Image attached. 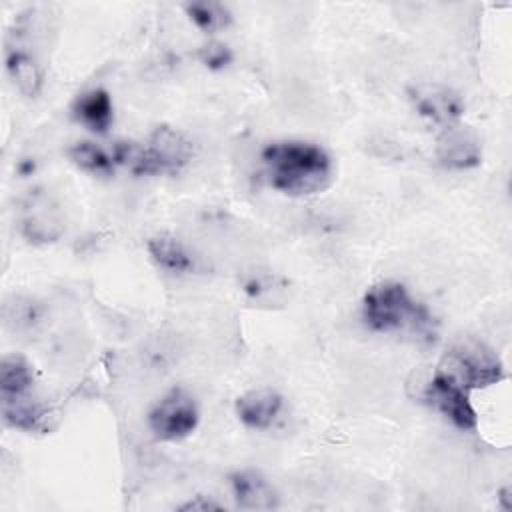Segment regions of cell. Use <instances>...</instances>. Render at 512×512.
I'll return each mask as SVG.
<instances>
[{
  "label": "cell",
  "instance_id": "obj_1",
  "mask_svg": "<svg viewBox=\"0 0 512 512\" xmlns=\"http://www.w3.org/2000/svg\"><path fill=\"white\" fill-rule=\"evenodd\" d=\"M270 186L288 196H310L326 190L334 178L328 152L312 142H274L262 150Z\"/></svg>",
  "mask_w": 512,
  "mask_h": 512
},
{
  "label": "cell",
  "instance_id": "obj_2",
  "mask_svg": "<svg viewBox=\"0 0 512 512\" xmlns=\"http://www.w3.org/2000/svg\"><path fill=\"white\" fill-rule=\"evenodd\" d=\"M362 316L374 332H406L426 342L436 336L434 318L400 282L374 284L364 294Z\"/></svg>",
  "mask_w": 512,
  "mask_h": 512
},
{
  "label": "cell",
  "instance_id": "obj_3",
  "mask_svg": "<svg viewBox=\"0 0 512 512\" xmlns=\"http://www.w3.org/2000/svg\"><path fill=\"white\" fill-rule=\"evenodd\" d=\"M116 164H126L136 176L176 174L192 158V142L172 126H158L146 144L116 142L112 148Z\"/></svg>",
  "mask_w": 512,
  "mask_h": 512
},
{
  "label": "cell",
  "instance_id": "obj_4",
  "mask_svg": "<svg viewBox=\"0 0 512 512\" xmlns=\"http://www.w3.org/2000/svg\"><path fill=\"white\" fill-rule=\"evenodd\" d=\"M440 370L450 374L462 388H488L504 378L500 358L480 342L456 344L444 358Z\"/></svg>",
  "mask_w": 512,
  "mask_h": 512
},
{
  "label": "cell",
  "instance_id": "obj_5",
  "mask_svg": "<svg viewBox=\"0 0 512 512\" xmlns=\"http://www.w3.org/2000/svg\"><path fill=\"white\" fill-rule=\"evenodd\" d=\"M198 420V406L184 388L168 390L148 414L152 434L164 442H176L190 436L196 430Z\"/></svg>",
  "mask_w": 512,
  "mask_h": 512
},
{
  "label": "cell",
  "instance_id": "obj_6",
  "mask_svg": "<svg viewBox=\"0 0 512 512\" xmlns=\"http://www.w3.org/2000/svg\"><path fill=\"white\" fill-rule=\"evenodd\" d=\"M424 400L442 412L456 428L474 430L478 424L476 410L470 404L468 390L462 388L450 374L438 370L426 386Z\"/></svg>",
  "mask_w": 512,
  "mask_h": 512
},
{
  "label": "cell",
  "instance_id": "obj_7",
  "mask_svg": "<svg viewBox=\"0 0 512 512\" xmlns=\"http://www.w3.org/2000/svg\"><path fill=\"white\" fill-rule=\"evenodd\" d=\"M436 156L442 166L452 170L474 168L482 160V146L476 132L462 124H450L438 138Z\"/></svg>",
  "mask_w": 512,
  "mask_h": 512
},
{
  "label": "cell",
  "instance_id": "obj_8",
  "mask_svg": "<svg viewBox=\"0 0 512 512\" xmlns=\"http://www.w3.org/2000/svg\"><path fill=\"white\" fill-rule=\"evenodd\" d=\"M284 398L272 388H258L242 394L236 400V414L240 422L254 430L270 428L280 416Z\"/></svg>",
  "mask_w": 512,
  "mask_h": 512
},
{
  "label": "cell",
  "instance_id": "obj_9",
  "mask_svg": "<svg viewBox=\"0 0 512 512\" xmlns=\"http://www.w3.org/2000/svg\"><path fill=\"white\" fill-rule=\"evenodd\" d=\"M234 500L244 510H272L278 506L274 486L258 470H238L230 476Z\"/></svg>",
  "mask_w": 512,
  "mask_h": 512
},
{
  "label": "cell",
  "instance_id": "obj_10",
  "mask_svg": "<svg viewBox=\"0 0 512 512\" xmlns=\"http://www.w3.org/2000/svg\"><path fill=\"white\" fill-rule=\"evenodd\" d=\"M6 68L14 80V84L18 86V90L28 96L34 98L40 88H42V68L38 64V60L34 58V54H30L26 50V46H22L16 40L6 42Z\"/></svg>",
  "mask_w": 512,
  "mask_h": 512
},
{
  "label": "cell",
  "instance_id": "obj_11",
  "mask_svg": "<svg viewBox=\"0 0 512 512\" xmlns=\"http://www.w3.org/2000/svg\"><path fill=\"white\" fill-rule=\"evenodd\" d=\"M412 98L418 114L430 118L436 124H444V128L450 124H456V120L462 114L460 98L446 88H434V86L418 88Z\"/></svg>",
  "mask_w": 512,
  "mask_h": 512
},
{
  "label": "cell",
  "instance_id": "obj_12",
  "mask_svg": "<svg viewBox=\"0 0 512 512\" xmlns=\"http://www.w3.org/2000/svg\"><path fill=\"white\" fill-rule=\"evenodd\" d=\"M74 116L86 124L90 130L104 134L114 118V110H112V100L110 94L102 88H94L88 90L84 94H80L74 100Z\"/></svg>",
  "mask_w": 512,
  "mask_h": 512
},
{
  "label": "cell",
  "instance_id": "obj_13",
  "mask_svg": "<svg viewBox=\"0 0 512 512\" xmlns=\"http://www.w3.org/2000/svg\"><path fill=\"white\" fill-rule=\"evenodd\" d=\"M34 386L32 366L20 354H6L0 360V398L18 400L30 396Z\"/></svg>",
  "mask_w": 512,
  "mask_h": 512
},
{
  "label": "cell",
  "instance_id": "obj_14",
  "mask_svg": "<svg viewBox=\"0 0 512 512\" xmlns=\"http://www.w3.org/2000/svg\"><path fill=\"white\" fill-rule=\"evenodd\" d=\"M146 248H148L150 256L154 258V262L158 266H162L164 270L188 272L194 266V262H192L190 254L186 252V248L182 246V242L176 236L168 234V232L152 236L148 240Z\"/></svg>",
  "mask_w": 512,
  "mask_h": 512
},
{
  "label": "cell",
  "instance_id": "obj_15",
  "mask_svg": "<svg viewBox=\"0 0 512 512\" xmlns=\"http://www.w3.org/2000/svg\"><path fill=\"white\" fill-rule=\"evenodd\" d=\"M68 158L84 172L92 176H112L114 172V156L112 152H106L94 142H76L68 150Z\"/></svg>",
  "mask_w": 512,
  "mask_h": 512
},
{
  "label": "cell",
  "instance_id": "obj_16",
  "mask_svg": "<svg viewBox=\"0 0 512 512\" xmlns=\"http://www.w3.org/2000/svg\"><path fill=\"white\" fill-rule=\"evenodd\" d=\"M186 12L190 20L202 30V32H218L232 22V12L220 4V2H192L186 4Z\"/></svg>",
  "mask_w": 512,
  "mask_h": 512
},
{
  "label": "cell",
  "instance_id": "obj_17",
  "mask_svg": "<svg viewBox=\"0 0 512 512\" xmlns=\"http://www.w3.org/2000/svg\"><path fill=\"white\" fill-rule=\"evenodd\" d=\"M200 60L212 68V70H220L224 66H228L232 62V52L228 50V46L224 44H218V42H212V44H206L202 50H200Z\"/></svg>",
  "mask_w": 512,
  "mask_h": 512
},
{
  "label": "cell",
  "instance_id": "obj_18",
  "mask_svg": "<svg viewBox=\"0 0 512 512\" xmlns=\"http://www.w3.org/2000/svg\"><path fill=\"white\" fill-rule=\"evenodd\" d=\"M224 506L222 504H218V502H214V500H210V498H206V496H196V498H192V500H188L186 504H182V506H178V510H200V512H208V510H222Z\"/></svg>",
  "mask_w": 512,
  "mask_h": 512
},
{
  "label": "cell",
  "instance_id": "obj_19",
  "mask_svg": "<svg viewBox=\"0 0 512 512\" xmlns=\"http://www.w3.org/2000/svg\"><path fill=\"white\" fill-rule=\"evenodd\" d=\"M508 490H510V488H506V490H502V492H500V502L504 504V508H506V510H512V502H510Z\"/></svg>",
  "mask_w": 512,
  "mask_h": 512
}]
</instances>
